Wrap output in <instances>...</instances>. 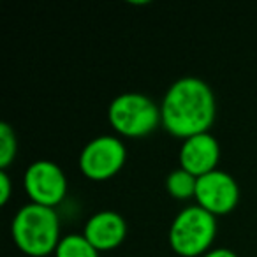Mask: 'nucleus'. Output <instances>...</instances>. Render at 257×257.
Here are the masks:
<instances>
[{
    "label": "nucleus",
    "instance_id": "13",
    "mask_svg": "<svg viewBox=\"0 0 257 257\" xmlns=\"http://www.w3.org/2000/svg\"><path fill=\"white\" fill-rule=\"evenodd\" d=\"M11 197V178H9L8 171L2 169L0 171V204L4 206Z\"/></svg>",
    "mask_w": 257,
    "mask_h": 257
},
{
    "label": "nucleus",
    "instance_id": "14",
    "mask_svg": "<svg viewBox=\"0 0 257 257\" xmlns=\"http://www.w3.org/2000/svg\"><path fill=\"white\" fill-rule=\"evenodd\" d=\"M203 257H238V255L229 248H211Z\"/></svg>",
    "mask_w": 257,
    "mask_h": 257
},
{
    "label": "nucleus",
    "instance_id": "12",
    "mask_svg": "<svg viewBox=\"0 0 257 257\" xmlns=\"http://www.w3.org/2000/svg\"><path fill=\"white\" fill-rule=\"evenodd\" d=\"M18 143L13 127L6 121L0 123V169H8L9 164L15 161Z\"/></svg>",
    "mask_w": 257,
    "mask_h": 257
},
{
    "label": "nucleus",
    "instance_id": "11",
    "mask_svg": "<svg viewBox=\"0 0 257 257\" xmlns=\"http://www.w3.org/2000/svg\"><path fill=\"white\" fill-rule=\"evenodd\" d=\"M55 257H99V250L83 234H67L58 243Z\"/></svg>",
    "mask_w": 257,
    "mask_h": 257
},
{
    "label": "nucleus",
    "instance_id": "1",
    "mask_svg": "<svg viewBox=\"0 0 257 257\" xmlns=\"http://www.w3.org/2000/svg\"><path fill=\"white\" fill-rule=\"evenodd\" d=\"M217 113L210 85L199 78H180L166 92L161 104L162 127L176 138L208 133Z\"/></svg>",
    "mask_w": 257,
    "mask_h": 257
},
{
    "label": "nucleus",
    "instance_id": "7",
    "mask_svg": "<svg viewBox=\"0 0 257 257\" xmlns=\"http://www.w3.org/2000/svg\"><path fill=\"white\" fill-rule=\"evenodd\" d=\"M196 201L211 215H227L239 201V187L229 173L215 169L197 178Z\"/></svg>",
    "mask_w": 257,
    "mask_h": 257
},
{
    "label": "nucleus",
    "instance_id": "8",
    "mask_svg": "<svg viewBox=\"0 0 257 257\" xmlns=\"http://www.w3.org/2000/svg\"><path fill=\"white\" fill-rule=\"evenodd\" d=\"M220 157V147L210 133L183 140L180 148V168L189 171L196 178L215 171Z\"/></svg>",
    "mask_w": 257,
    "mask_h": 257
},
{
    "label": "nucleus",
    "instance_id": "5",
    "mask_svg": "<svg viewBox=\"0 0 257 257\" xmlns=\"http://www.w3.org/2000/svg\"><path fill=\"white\" fill-rule=\"evenodd\" d=\"M127 148L114 136H99L85 145L79 154V169L93 182L109 180L123 168Z\"/></svg>",
    "mask_w": 257,
    "mask_h": 257
},
{
    "label": "nucleus",
    "instance_id": "4",
    "mask_svg": "<svg viewBox=\"0 0 257 257\" xmlns=\"http://www.w3.org/2000/svg\"><path fill=\"white\" fill-rule=\"evenodd\" d=\"M107 120L125 138H143L154 133L161 121V106L138 92L114 97L107 109Z\"/></svg>",
    "mask_w": 257,
    "mask_h": 257
},
{
    "label": "nucleus",
    "instance_id": "3",
    "mask_svg": "<svg viewBox=\"0 0 257 257\" xmlns=\"http://www.w3.org/2000/svg\"><path fill=\"white\" fill-rule=\"evenodd\" d=\"M217 234L215 215L199 204L180 211L169 227V245L182 257H203Z\"/></svg>",
    "mask_w": 257,
    "mask_h": 257
},
{
    "label": "nucleus",
    "instance_id": "2",
    "mask_svg": "<svg viewBox=\"0 0 257 257\" xmlns=\"http://www.w3.org/2000/svg\"><path fill=\"white\" fill-rule=\"evenodd\" d=\"M13 239L23 253L46 257L60 243V220L53 208L29 203L18 210L11 225Z\"/></svg>",
    "mask_w": 257,
    "mask_h": 257
},
{
    "label": "nucleus",
    "instance_id": "10",
    "mask_svg": "<svg viewBox=\"0 0 257 257\" xmlns=\"http://www.w3.org/2000/svg\"><path fill=\"white\" fill-rule=\"evenodd\" d=\"M166 189L175 199L187 201L190 197H196L197 178L185 169L178 168L169 173V176L166 178Z\"/></svg>",
    "mask_w": 257,
    "mask_h": 257
},
{
    "label": "nucleus",
    "instance_id": "6",
    "mask_svg": "<svg viewBox=\"0 0 257 257\" xmlns=\"http://www.w3.org/2000/svg\"><path fill=\"white\" fill-rule=\"evenodd\" d=\"M23 187L30 203L55 208L67 194V178L58 164L51 161H36L23 176Z\"/></svg>",
    "mask_w": 257,
    "mask_h": 257
},
{
    "label": "nucleus",
    "instance_id": "9",
    "mask_svg": "<svg viewBox=\"0 0 257 257\" xmlns=\"http://www.w3.org/2000/svg\"><path fill=\"white\" fill-rule=\"evenodd\" d=\"M83 236L99 252L113 250L123 243L125 236H127V222L120 213L113 210L97 211L86 220Z\"/></svg>",
    "mask_w": 257,
    "mask_h": 257
}]
</instances>
